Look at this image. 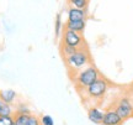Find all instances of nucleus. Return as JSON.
<instances>
[{
	"mask_svg": "<svg viewBox=\"0 0 133 125\" xmlns=\"http://www.w3.org/2000/svg\"><path fill=\"white\" fill-rule=\"evenodd\" d=\"M100 77H101V74H100L99 69L95 66H92V64H89L86 67L81 68L80 71H78L76 73L70 76L73 83L75 84L76 89L80 93H83L88 87H90Z\"/></svg>",
	"mask_w": 133,
	"mask_h": 125,
	"instance_id": "1",
	"label": "nucleus"
},
{
	"mask_svg": "<svg viewBox=\"0 0 133 125\" xmlns=\"http://www.w3.org/2000/svg\"><path fill=\"white\" fill-rule=\"evenodd\" d=\"M64 61H65L66 67L69 69L70 76L76 73L78 71H80L81 68L91 64V57L89 51H88V47L79 48L75 53H73L71 56L64 58Z\"/></svg>",
	"mask_w": 133,
	"mask_h": 125,
	"instance_id": "2",
	"label": "nucleus"
},
{
	"mask_svg": "<svg viewBox=\"0 0 133 125\" xmlns=\"http://www.w3.org/2000/svg\"><path fill=\"white\" fill-rule=\"evenodd\" d=\"M109 87H110V84L107 82V79H105L104 77H100L90 87H88L83 93L86 94L88 99L99 102L101 99H104V97L106 96V93L109 91Z\"/></svg>",
	"mask_w": 133,
	"mask_h": 125,
	"instance_id": "3",
	"label": "nucleus"
},
{
	"mask_svg": "<svg viewBox=\"0 0 133 125\" xmlns=\"http://www.w3.org/2000/svg\"><path fill=\"white\" fill-rule=\"evenodd\" d=\"M114 109L118 113V115L121 116L124 121L131 119V118H133V102H132V99L127 96L121 97L116 102Z\"/></svg>",
	"mask_w": 133,
	"mask_h": 125,
	"instance_id": "4",
	"label": "nucleus"
},
{
	"mask_svg": "<svg viewBox=\"0 0 133 125\" xmlns=\"http://www.w3.org/2000/svg\"><path fill=\"white\" fill-rule=\"evenodd\" d=\"M62 43L63 45H68V46H71V47L75 48H84L86 47V42L83 35L78 34V32H74L71 30L64 29L62 34Z\"/></svg>",
	"mask_w": 133,
	"mask_h": 125,
	"instance_id": "5",
	"label": "nucleus"
},
{
	"mask_svg": "<svg viewBox=\"0 0 133 125\" xmlns=\"http://www.w3.org/2000/svg\"><path fill=\"white\" fill-rule=\"evenodd\" d=\"M123 123L124 120L118 115V113L114 108H110L107 110H105L101 125H122Z\"/></svg>",
	"mask_w": 133,
	"mask_h": 125,
	"instance_id": "6",
	"label": "nucleus"
},
{
	"mask_svg": "<svg viewBox=\"0 0 133 125\" xmlns=\"http://www.w3.org/2000/svg\"><path fill=\"white\" fill-rule=\"evenodd\" d=\"M104 114L105 111L102 109H100L99 106H90L89 109H88V118H89V120L91 123H94V124H101L102 123V119H104Z\"/></svg>",
	"mask_w": 133,
	"mask_h": 125,
	"instance_id": "7",
	"label": "nucleus"
},
{
	"mask_svg": "<svg viewBox=\"0 0 133 125\" xmlns=\"http://www.w3.org/2000/svg\"><path fill=\"white\" fill-rule=\"evenodd\" d=\"M88 13L86 9H78V8H69L68 9V21H79L86 20Z\"/></svg>",
	"mask_w": 133,
	"mask_h": 125,
	"instance_id": "8",
	"label": "nucleus"
},
{
	"mask_svg": "<svg viewBox=\"0 0 133 125\" xmlns=\"http://www.w3.org/2000/svg\"><path fill=\"white\" fill-rule=\"evenodd\" d=\"M86 27V20H79V21H66L64 29L71 30L74 32H78V34H83L85 31Z\"/></svg>",
	"mask_w": 133,
	"mask_h": 125,
	"instance_id": "9",
	"label": "nucleus"
},
{
	"mask_svg": "<svg viewBox=\"0 0 133 125\" xmlns=\"http://www.w3.org/2000/svg\"><path fill=\"white\" fill-rule=\"evenodd\" d=\"M17 98V93L14 89H1L0 91V99L8 104H12Z\"/></svg>",
	"mask_w": 133,
	"mask_h": 125,
	"instance_id": "10",
	"label": "nucleus"
},
{
	"mask_svg": "<svg viewBox=\"0 0 133 125\" xmlns=\"http://www.w3.org/2000/svg\"><path fill=\"white\" fill-rule=\"evenodd\" d=\"M15 114L12 104H8L0 99V116H11Z\"/></svg>",
	"mask_w": 133,
	"mask_h": 125,
	"instance_id": "11",
	"label": "nucleus"
},
{
	"mask_svg": "<svg viewBox=\"0 0 133 125\" xmlns=\"http://www.w3.org/2000/svg\"><path fill=\"white\" fill-rule=\"evenodd\" d=\"M76 51H78V48L71 47V46H68V45H63V43H61V53H62L63 58L69 57V56H71L73 53H75Z\"/></svg>",
	"mask_w": 133,
	"mask_h": 125,
	"instance_id": "12",
	"label": "nucleus"
},
{
	"mask_svg": "<svg viewBox=\"0 0 133 125\" xmlns=\"http://www.w3.org/2000/svg\"><path fill=\"white\" fill-rule=\"evenodd\" d=\"M66 1L71 8H78V9H86L89 5V0H66Z\"/></svg>",
	"mask_w": 133,
	"mask_h": 125,
	"instance_id": "13",
	"label": "nucleus"
},
{
	"mask_svg": "<svg viewBox=\"0 0 133 125\" xmlns=\"http://www.w3.org/2000/svg\"><path fill=\"white\" fill-rule=\"evenodd\" d=\"M29 119L27 114H20V113H15L14 114V123L15 125H26Z\"/></svg>",
	"mask_w": 133,
	"mask_h": 125,
	"instance_id": "14",
	"label": "nucleus"
},
{
	"mask_svg": "<svg viewBox=\"0 0 133 125\" xmlns=\"http://www.w3.org/2000/svg\"><path fill=\"white\" fill-rule=\"evenodd\" d=\"M15 113H20V114H27L30 115L31 114V110H30V108L27 106V104H24V103H20L17 108H16V111Z\"/></svg>",
	"mask_w": 133,
	"mask_h": 125,
	"instance_id": "15",
	"label": "nucleus"
},
{
	"mask_svg": "<svg viewBox=\"0 0 133 125\" xmlns=\"http://www.w3.org/2000/svg\"><path fill=\"white\" fill-rule=\"evenodd\" d=\"M26 125H41V118H38L37 115H33V114H30Z\"/></svg>",
	"mask_w": 133,
	"mask_h": 125,
	"instance_id": "16",
	"label": "nucleus"
},
{
	"mask_svg": "<svg viewBox=\"0 0 133 125\" xmlns=\"http://www.w3.org/2000/svg\"><path fill=\"white\" fill-rule=\"evenodd\" d=\"M0 125H15L14 115H11V116H0Z\"/></svg>",
	"mask_w": 133,
	"mask_h": 125,
	"instance_id": "17",
	"label": "nucleus"
},
{
	"mask_svg": "<svg viewBox=\"0 0 133 125\" xmlns=\"http://www.w3.org/2000/svg\"><path fill=\"white\" fill-rule=\"evenodd\" d=\"M62 21H61V15H57V19H56V36L59 37L62 35Z\"/></svg>",
	"mask_w": 133,
	"mask_h": 125,
	"instance_id": "18",
	"label": "nucleus"
},
{
	"mask_svg": "<svg viewBox=\"0 0 133 125\" xmlns=\"http://www.w3.org/2000/svg\"><path fill=\"white\" fill-rule=\"evenodd\" d=\"M41 125H54V120H53V118L51 115H42Z\"/></svg>",
	"mask_w": 133,
	"mask_h": 125,
	"instance_id": "19",
	"label": "nucleus"
}]
</instances>
